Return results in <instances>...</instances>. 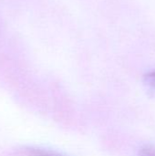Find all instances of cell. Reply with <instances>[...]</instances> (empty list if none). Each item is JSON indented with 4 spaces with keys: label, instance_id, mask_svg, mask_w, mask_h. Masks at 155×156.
Instances as JSON below:
<instances>
[{
    "label": "cell",
    "instance_id": "obj_1",
    "mask_svg": "<svg viewBox=\"0 0 155 156\" xmlns=\"http://www.w3.org/2000/svg\"><path fill=\"white\" fill-rule=\"evenodd\" d=\"M138 156H155V147L151 144H145L141 147Z\"/></svg>",
    "mask_w": 155,
    "mask_h": 156
},
{
    "label": "cell",
    "instance_id": "obj_2",
    "mask_svg": "<svg viewBox=\"0 0 155 156\" xmlns=\"http://www.w3.org/2000/svg\"><path fill=\"white\" fill-rule=\"evenodd\" d=\"M144 82L147 86L155 90V70H152L144 75Z\"/></svg>",
    "mask_w": 155,
    "mask_h": 156
},
{
    "label": "cell",
    "instance_id": "obj_3",
    "mask_svg": "<svg viewBox=\"0 0 155 156\" xmlns=\"http://www.w3.org/2000/svg\"><path fill=\"white\" fill-rule=\"evenodd\" d=\"M29 155L30 156H58V155L53 154H50V153L45 152V151H41V150H30V152H29Z\"/></svg>",
    "mask_w": 155,
    "mask_h": 156
}]
</instances>
